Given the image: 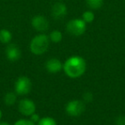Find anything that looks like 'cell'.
Wrapping results in <instances>:
<instances>
[{
    "mask_svg": "<svg viewBox=\"0 0 125 125\" xmlns=\"http://www.w3.org/2000/svg\"><path fill=\"white\" fill-rule=\"evenodd\" d=\"M82 98H83V101L85 103H89L91 101H93V99H94V95L91 92L87 91V92H85L82 95Z\"/></svg>",
    "mask_w": 125,
    "mask_h": 125,
    "instance_id": "17",
    "label": "cell"
},
{
    "mask_svg": "<svg viewBox=\"0 0 125 125\" xmlns=\"http://www.w3.org/2000/svg\"><path fill=\"white\" fill-rule=\"evenodd\" d=\"M32 26L36 31L43 33L44 32L47 31L49 28V21L45 16H35L32 19Z\"/></svg>",
    "mask_w": 125,
    "mask_h": 125,
    "instance_id": "7",
    "label": "cell"
},
{
    "mask_svg": "<svg viewBox=\"0 0 125 125\" xmlns=\"http://www.w3.org/2000/svg\"><path fill=\"white\" fill-rule=\"evenodd\" d=\"M5 55L8 60L10 62H16L19 60L21 56V52L19 47L15 44H9L5 49Z\"/></svg>",
    "mask_w": 125,
    "mask_h": 125,
    "instance_id": "9",
    "label": "cell"
},
{
    "mask_svg": "<svg viewBox=\"0 0 125 125\" xmlns=\"http://www.w3.org/2000/svg\"><path fill=\"white\" fill-rule=\"evenodd\" d=\"M65 111L70 116H79L85 111V103L81 100H71L66 104Z\"/></svg>",
    "mask_w": 125,
    "mask_h": 125,
    "instance_id": "5",
    "label": "cell"
},
{
    "mask_svg": "<svg viewBox=\"0 0 125 125\" xmlns=\"http://www.w3.org/2000/svg\"><path fill=\"white\" fill-rule=\"evenodd\" d=\"M38 125H57V122L51 116H45L40 118L38 122Z\"/></svg>",
    "mask_w": 125,
    "mask_h": 125,
    "instance_id": "15",
    "label": "cell"
},
{
    "mask_svg": "<svg viewBox=\"0 0 125 125\" xmlns=\"http://www.w3.org/2000/svg\"><path fill=\"white\" fill-rule=\"evenodd\" d=\"M40 116H39L38 114H37L36 112H34L33 114H32L31 116H30V120H31L32 122H33V123H38V122L40 121Z\"/></svg>",
    "mask_w": 125,
    "mask_h": 125,
    "instance_id": "20",
    "label": "cell"
},
{
    "mask_svg": "<svg viewBox=\"0 0 125 125\" xmlns=\"http://www.w3.org/2000/svg\"><path fill=\"white\" fill-rule=\"evenodd\" d=\"M0 125H10L8 123H5V122H2V123H0Z\"/></svg>",
    "mask_w": 125,
    "mask_h": 125,
    "instance_id": "21",
    "label": "cell"
},
{
    "mask_svg": "<svg viewBox=\"0 0 125 125\" xmlns=\"http://www.w3.org/2000/svg\"><path fill=\"white\" fill-rule=\"evenodd\" d=\"M32 88V82L27 76H20L15 83V91L18 95H27Z\"/></svg>",
    "mask_w": 125,
    "mask_h": 125,
    "instance_id": "4",
    "label": "cell"
},
{
    "mask_svg": "<svg viewBox=\"0 0 125 125\" xmlns=\"http://www.w3.org/2000/svg\"><path fill=\"white\" fill-rule=\"evenodd\" d=\"M87 23L82 19H72L67 23L66 30L73 36H81L87 29Z\"/></svg>",
    "mask_w": 125,
    "mask_h": 125,
    "instance_id": "3",
    "label": "cell"
},
{
    "mask_svg": "<svg viewBox=\"0 0 125 125\" xmlns=\"http://www.w3.org/2000/svg\"><path fill=\"white\" fill-rule=\"evenodd\" d=\"M86 61L81 56L70 57L63 63V71L70 78H79L86 71Z\"/></svg>",
    "mask_w": 125,
    "mask_h": 125,
    "instance_id": "1",
    "label": "cell"
},
{
    "mask_svg": "<svg viewBox=\"0 0 125 125\" xmlns=\"http://www.w3.org/2000/svg\"><path fill=\"white\" fill-rule=\"evenodd\" d=\"M18 110L21 114L27 116H30L36 111V105L34 102L29 99H22L19 101Z\"/></svg>",
    "mask_w": 125,
    "mask_h": 125,
    "instance_id": "6",
    "label": "cell"
},
{
    "mask_svg": "<svg viewBox=\"0 0 125 125\" xmlns=\"http://www.w3.org/2000/svg\"><path fill=\"white\" fill-rule=\"evenodd\" d=\"M50 45V39L45 33L34 36L30 42V51L34 55H42L48 50Z\"/></svg>",
    "mask_w": 125,
    "mask_h": 125,
    "instance_id": "2",
    "label": "cell"
},
{
    "mask_svg": "<svg viewBox=\"0 0 125 125\" xmlns=\"http://www.w3.org/2000/svg\"><path fill=\"white\" fill-rule=\"evenodd\" d=\"M49 39L53 43H59L62 40V34L58 30H54V31L51 32L50 35H49Z\"/></svg>",
    "mask_w": 125,
    "mask_h": 125,
    "instance_id": "13",
    "label": "cell"
},
{
    "mask_svg": "<svg viewBox=\"0 0 125 125\" xmlns=\"http://www.w3.org/2000/svg\"><path fill=\"white\" fill-rule=\"evenodd\" d=\"M104 0H87V4L92 10H99L102 7Z\"/></svg>",
    "mask_w": 125,
    "mask_h": 125,
    "instance_id": "14",
    "label": "cell"
},
{
    "mask_svg": "<svg viewBox=\"0 0 125 125\" xmlns=\"http://www.w3.org/2000/svg\"><path fill=\"white\" fill-rule=\"evenodd\" d=\"M45 69L51 74H57L62 71L63 63L57 58H51L45 62Z\"/></svg>",
    "mask_w": 125,
    "mask_h": 125,
    "instance_id": "10",
    "label": "cell"
},
{
    "mask_svg": "<svg viewBox=\"0 0 125 125\" xmlns=\"http://www.w3.org/2000/svg\"><path fill=\"white\" fill-rule=\"evenodd\" d=\"M2 115H3L2 111H1V109H0V119H1V117H2Z\"/></svg>",
    "mask_w": 125,
    "mask_h": 125,
    "instance_id": "22",
    "label": "cell"
},
{
    "mask_svg": "<svg viewBox=\"0 0 125 125\" xmlns=\"http://www.w3.org/2000/svg\"><path fill=\"white\" fill-rule=\"evenodd\" d=\"M14 125H35V123L28 119H20L16 121Z\"/></svg>",
    "mask_w": 125,
    "mask_h": 125,
    "instance_id": "18",
    "label": "cell"
},
{
    "mask_svg": "<svg viewBox=\"0 0 125 125\" xmlns=\"http://www.w3.org/2000/svg\"><path fill=\"white\" fill-rule=\"evenodd\" d=\"M12 40V33L8 29L0 30V42L2 44H9Z\"/></svg>",
    "mask_w": 125,
    "mask_h": 125,
    "instance_id": "11",
    "label": "cell"
},
{
    "mask_svg": "<svg viewBox=\"0 0 125 125\" xmlns=\"http://www.w3.org/2000/svg\"><path fill=\"white\" fill-rule=\"evenodd\" d=\"M4 103L7 106H12L16 101V92H8L4 96Z\"/></svg>",
    "mask_w": 125,
    "mask_h": 125,
    "instance_id": "12",
    "label": "cell"
},
{
    "mask_svg": "<svg viewBox=\"0 0 125 125\" xmlns=\"http://www.w3.org/2000/svg\"><path fill=\"white\" fill-rule=\"evenodd\" d=\"M94 18H95V16H94V12L91 10H87L82 14V20H83L86 23L93 22Z\"/></svg>",
    "mask_w": 125,
    "mask_h": 125,
    "instance_id": "16",
    "label": "cell"
},
{
    "mask_svg": "<svg viewBox=\"0 0 125 125\" xmlns=\"http://www.w3.org/2000/svg\"><path fill=\"white\" fill-rule=\"evenodd\" d=\"M116 125H125V116H118V117H116Z\"/></svg>",
    "mask_w": 125,
    "mask_h": 125,
    "instance_id": "19",
    "label": "cell"
},
{
    "mask_svg": "<svg viewBox=\"0 0 125 125\" xmlns=\"http://www.w3.org/2000/svg\"><path fill=\"white\" fill-rule=\"evenodd\" d=\"M67 15V6L62 2H57L52 8V16L55 20H61Z\"/></svg>",
    "mask_w": 125,
    "mask_h": 125,
    "instance_id": "8",
    "label": "cell"
}]
</instances>
